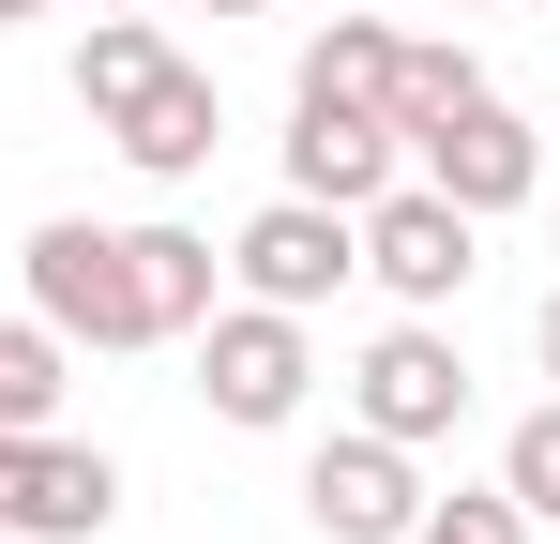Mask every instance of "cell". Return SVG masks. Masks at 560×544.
<instances>
[{"instance_id": "cell-1", "label": "cell", "mask_w": 560, "mask_h": 544, "mask_svg": "<svg viewBox=\"0 0 560 544\" xmlns=\"http://www.w3.org/2000/svg\"><path fill=\"white\" fill-rule=\"evenodd\" d=\"M197 348V409L212 424H243V439H273V424H303V393H318V318H288V303H212L183 333Z\"/></svg>"}, {"instance_id": "cell-2", "label": "cell", "mask_w": 560, "mask_h": 544, "mask_svg": "<svg viewBox=\"0 0 560 544\" xmlns=\"http://www.w3.org/2000/svg\"><path fill=\"white\" fill-rule=\"evenodd\" d=\"M15 272H31V318L61 333V348H152V303H137V243L121 227H92V212H46L31 243H15Z\"/></svg>"}, {"instance_id": "cell-3", "label": "cell", "mask_w": 560, "mask_h": 544, "mask_svg": "<svg viewBox=\"0 0 560 544\" xmlns=\"http://www.w3.org/2000/svg\"><path fill=\"white\" fill-rule=\"evenodd\" d=\"M0 530L15 544H106L121 530V453L61 424H0Z\"/></svg>"}, {"instance_id": "cell-4", "label": "cell", "mask_w": 560, "mask_h": 544, "mask_svg": "<svg viewBox=\"0 0 560 544\" xmlns=\"http://www.w3.org/2000/svg\"><path fill=\"white\" fill-rule=\"evenodd\" d=\"M364 272L394 287V318H440V303H469V272H485V212H455L440 181H378L364 197Z\"/></svg>"}, {"instance_id": "cell-5", "label": "cell", "mask_w": 560, "mask_h": 544, "mask_svg": "<svg viewBox=\"0 0 560 544\" xmlns=\"http://www.w3.org/2000/svg\"><path fill=\"white\" fill-rule=\"evenodd\" d=\"M349 272H364V212H334V197H258L243 243H228V287L243 303H288V318H318Z\"/></svg>"}, {"instance_id": "cell-6", "label": "cell", "mask_w": 560, "mask_h": 544, "mask_svg": "<svg viewBox=\"0 0 560 544\" xmlns=\"http://www.w3.org/2000/svg\"><path fill=\"white\" fill-rule=\"evenodd\" d=\"M349 424H378V439L440 453L469 424V348L440 333V318H394V333H364V363H349Z\"/></svg>"}, {"instance_id": "cell-7", "label": "cell", "mask_w": 560, "mask_h": 544, "mask_svg": "<svg viewBox=\"0 0 560 544\" xmlns=\"http://www.w3.org/2000/svg\"><path fill=\"white\" fill-rule=\"evenodd\" d=\"M409 181H440L455 212L500 227V212H530V197H546V137H530L500 91H469V106H440V121L409 137Z\"/></svg>"}, {"instance_id": "cell-8", "label": "cell", "mask_w": 560, "mask_h": 544, "mask_svg": "<svg viewBox=\"0 0 560 544\" xmlns=\"http://www.w3.org/2000/svg\"><path fill=\"white\" fill-rule=\"evenodd\" d=\"M424 499H440V484H424V453L378 439V424H349V439L303 453V530H318V544H409Z\"/></svg>"}, {"instance_id": "cell-9", "label": "cell", "mask_w": 560, "mask_h": 544, "mask_svg": "<svg viewBox=\"0 0 560 544\" xmlns=\"http://www.w3.org/2000/svg\"><path fill=\"white\" fill-rule=\"evenodd\" d=\"M92 137H106V152H121L137 181H197L212 152H228V91H212V76L183 61V46H167V61H152L137 91H121V106H106Z\"/></svg>"}, {"instance_id": "cell-10", "label": "cell", "mask_w": 560, "mask_h": 544, "mask_svg": "<svg viewBox=\"0 0 560 544\" xmlns=\"http://www.w3.org/2000/svg\"><path fill=\"white\" fill-rule=\"evenodd\" d=\"M378 181H409V137H394L378 106H288V197L364 212Z\"/></svg>"}, {"instance_id": "cell-11", "label": "cell", "mask_w": 560, "mask_h": 544, "mask_svg": "<svg viewBox=\"0 0 560 544\" xmlns=\"http://www.w3.org/2000/svg\"><path fill=\"white\" fill-rule=\"evenodd\" d=\"M394 46L409 31H378V15H318L303 61H288V106H378L394 121Z\"/></svg>"}, {"instance_id": "cell-12", "label": "cell", "mask_w": 560, "mask_h": 544, "mask_svg": "<svg viewBox=\"0 0 560 544\" xmlns=\"http://www.w3.org/2000/svg\"><path fill=\"white\" fill-rule=\"evenodd\" d=\"M121 243H137V303H152V348H183L197 318L228 303V258H212V227H167V212H152V227H121Z\"/></svg>"}, {"instance_id": "cell-13", "label": "cell", "mask_w": 560, "mask_h": 544, "mask_svg": "<svg viewBox=\"0 0 560 544\" xmlns=\"http://www.w3.org/2000/svg\"><path fill=\"white\" fill-rule=\"evenodd\" d=\"M61 393H77V348L15 303V318H0V424H61Z\"/></svg>"}, {"instance_id": "cell-14", "label": "cell", "mask_w": 560, "mask_h": 544, "mask_svg": "<svg viewBox=\"0 0 560 544\" xmlns=\"http://www.w3.org/2000/svg\"><path fill=\"white\" fill-rule=\"evenodd\" d=\"M152 61H167V15H152V0H137V15H92V31H77V106H121V91L152 76Z\"/></svg>"}, {"instance_id": "cell-15", "label": "cell", "mask_w": 560, "mask_h": 544, "mask_svg": "<svg viewBox=\"0 0 560 544\" xmlns=\"http://www.w3.org/2000/svg\"><path fill=\"white\" fill-rule=\"evenodd\" d=\"M500 499H515L530 530H560V393L515 409V439H500Z\"/></svg>"}, {"instance_id": "cell-16", "label": "cell", "mask_w": 560, "mask_h": 544, "mask_svg": "<svg viewBox=\"0 0 560 544\" xmlns=\"http://www.w3.org/2000/svg\"><path fill=\"white\" fill-rule=\"evenodd\" d=\"M469 91H485V61H469V46H394V137H424V121H440V106H469Z\"/></svg>"}, {"instance_id": "cell-17", "label": "cell", "mask_w": 560, "mask_h": 544, "mask_svg": "<svg viewBox=\"0 0 560 544\" xmlns=\"http://www.w3.org/2000/svg\"><path fill=\"white\" fill-rule=\"evenodd\" d=\"M409 544H530V515H515L500 484H455V499H424V515H409Z\"/></svg>"}, {"instance_id": "cell-18", "label": "cell", "mask_w": 560, "mask_h": 544, "mask_svg": "<svg viewBox=\"0 0 560 544\" xmlns=\"http://www.w3.org/2000/svg\"><path fill=\"white\" fill-rule=\"evenodd\" d=\"M530 363H546V378H560V287H546V303H530Z\"/></svg>"}, {"instance_id": "cell-19", "label": "cell", "mask_w": 560, "mask_h": 544, "mask_svg": "<svg viewBox=\"0 0 560 544\" xmlns=\"http://www.w3.org/2000/svg\"><path fill=\"white\" fill-rule=\"evenodd\" d=\"M31 15H46V0H0V31H31Z\"/></svg>"}, {"instance_id": "cell-20", "label": "cell", "mask_w": 560, "mask_h": 544, "mask_svg": "<svg viewBox=\"0 0 560 544\" xmlns=\"http://www.w3.org/2000/svg\"><path fill=\"white\" fill-rule=\"evenodd\" d=\"M197 15H258V0H197Z\"/></svg>"}, {"instance_id": "cell-21", "label": "cell", "mask_w": 560, "mask_h": 544, "mask_svg": "<svg viewBox=\"0 0 560 544\" xmlns=\"http://www.w3.org/2000/svg\"><path fill=\"white\" fill-rule=\"evenodd\" d=\"M440 15H500V0H440Z\"/></svg>"}, {"instance_id": "cell-22", "label": "cell", "mask_w": 560, "mask_h": 544, "mask_svg": "<svg viewBox=\"0 0 560 544\" xmlns=\"http://www.w3.org/2000/svg\"><path fill=\"white\" fill-rule=\"evenodd\" d=\"M546 212H560V152H546Z\"/></svg>"}, {"instance_id": "cell-23", "label": "cell", "mask_w": 560, "mask_h": 544, "mask_svg": "<svg viewBox=\"0 0 560 544\" xmlns=\"http://www.w3.org/2000/svg\"><path fill=\"white\" fill-rule=\"evenodd\" d=\"M92 15H137V0H92Z\"/></svg>"}, {"instance_id": "cell-24", "label": "cell", "mask_w": 560, "mask_h": 544, "mask_svg": "<svg viewBox=\"0 0 560 544\" xmlns=\"http://www.w3.org/2000/svg\"><path fill=\"white\" fill-rule=\"evenodd\" d=\"M0 544H15V530H0Z\"/></svg>"}]
</instances>
